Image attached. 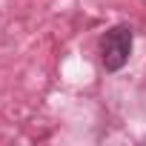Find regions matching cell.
I'll return each mask as SVG.
<instances>
[{
    "label": "cell",
    "mask_w": 146,
    "mask_h": 146,
    "mask_svg": "<svg viewBox=\"0 0 146 146\" xmlns=\"http://www.w3.org/2000/svg\"><path fill=\"white\" fill-rule=\"evenodd\" d=\"M132 29L129 26H112L100 37V63L106 72H120L132 54Z\"/></svg>",
    "instance_id": "1"
}]
</instances>
